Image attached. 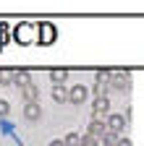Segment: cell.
Here are the masks:
<instances>
[{"instance_id": "6da1fadb", "label": "cell", "mask_w": 144, "mask_h": 146, "mask_svg": "<svg viewBox=\"0 0 144 146\" xmlns=\"http://www.w3.org/2000/svg\"><path fill=\"white\" fill-rule=\"evenodd\" d=\"M107 86L115 91H129L131 89V76L129 73H113V78H107Z\"/></svg>"}, {"instance_id": "7a4b0ae2", "label": "cell", "mask_w": 144, "mask_h": 146, "mask_svg": "<svg viewBox=\"0 0 144 146\" xmlns=\"http://www.w3.org/2000/svg\"><path fill=\"white\" fill-rule=\"evenodd\" d=\"M86 99H89V89H86V86L79 84V86H71V89H68V102H74V104H84Z\"/></svg>"}, {"instance_id": "3957f363", "label": "cell", "mask_w": 144, "mask_h": 146, "mask_svg": "<svg viewBox=\"0 0 144 146\" xmlns=\"http://www.w3.org/2000/svg\"><path fill=\"white\" fill-rule=\"evenodd\" d=\"M105 125H107V131H110V133L121 136L123 128H126V117H123V115H110V117L105 120Z\"/></svg>"}, {"instance_id": "277c9868", "label": "cell", "mask_w": 144, "mask_h": 146, "mask_svg": "<svg viewBox=\"0 0 144 146\" xmlns=\"http://www.w3.org/2000/svg\"><path fill=\"white\" fill-rule=\"evenodd\" d=\"M107 133V125H105V120H92L89 123V131H86V136H92V138H97V141H102V136Z\"/></svg>"}, {"instance_id": "5b68a950", "label": "cell", "mask_w": 144, "mask_h": 146, "mask_svg": "<svg viewBox=\"0 0 144 146\" xmlns=\"http://www.w3.org/2000/svg\"><path fill=\"white\" fill-rule=\"evenodd\" d=\"M92 110H94V120H102V115L110 110V99H94V104H92Z\"/></svg>"}, {"instance_id": "8992f818", "label": "cell", "mask_w": 144, "mask_h": 146, "mask_svg": "<svg viewBox=\"0 0 144 146\" xmlns=\"http://www.w3.org/2000/svg\"><path fill=\"white\" fill-rule=\"evenodd\" d=\"M21 94H24L26 104H34V102H37V97H40V89L34 86V84H29V86H24V89H21Z\"/></svg>"}, {"instance_id": "52a82bcc", "label": "cell", "mask_w": 144, "mask_h": 146, "mask_svg": "<svg viewBox=\"0 0 144 146\" xmlns=\"http://www.w3.org/2000/svg\"><path fill=\"white\" fill-rule=\"evenodd\" d=\"M24 117H26V120H40V117H42L40 104H37V102H34V104H26V107H24Z\"/></svg>"}, {"instance_id": "ba28073f", "label": "cell", "mask_w": 144, "mask_h": 146, "mask_svg": "<svg viewBox=\"0 0 144 146\" xmlns=\"http://www.w3.org/2000/svg\"><path fill=\"white\" fill-rule=\"evenodd\" d=\"M40 31H42V42L45 44H50L52 39H55V26H52V24H42Z\"/></svg>"}, {"instance_id": "9c48e42d", "label": "cell", "mask_w": 144, "mask_h": 146, "mask_svg": "<svg viewBox=\"0 0 144 146\" xmlns=\"http://www.w3.org/2000/svg\"><path fill=\"white\" fill-rule=\"evenodd\" d=\"M13 81L19 84L21 89H24V86H29V84H31V78H29V70H13Z\"/></svg>"}, {"instance_id": "30bf717a", "label": "cell", "mask_w": 144, "mask_h": 146, "mask_svg": "<svg viewBox=\"0 0 144 146\" xmlns=\"http://www.w3.org/2000/svg\"><path fill=\"white\" fill-rule=\"evenodd\" d=\"M52 99H55V102H68V89L55 86V89H52Z\"/></svg>"}, {"instance_id": "8fae6325", "label": "cell", "mask_w": 144, "mask_h": 146, "mask_svg": "<svg viewBox=\"0 0 144 146\" xmlns=\"http://www.w3.org/2000/svg\"><path fill=\"white\" fill-rule=\"evenodd\" d=\"M118 143H121V138H118L115 133H110V131L102 136V146H118Z\"/></svg>"}, {"instance_id": "7c38bea8", "label": "cell", "mask_w": 144, "mask_h": 146, "mask_svg": "<svg viewBox=\"0 0 144 146\" xmlns=\"http://www.w3.org/2000/svg\"><path fill=\"white\" fill-rule=\"evenodd\" d=\"M63 143H66V146H81V138H79L76 133H68V136L63 138Z\"/></svg>"}, {"instance_id": "4fadbf2b", "label": "cell", "mask_w": 144, "mask_h": 146, "mask_svg": "<svg viewBox=\"0 0 144 146\" xmlns=\"http://www.w3.org/2000/svg\"><path fill=\"white\" fill-rule=\"evenodd\" d=\"M66 76H68V73H66V70H52V73H50V78H52V81H55V84H60V86H63V81H66Z\"/></svg>"}, {"instance_id": "5bb4252c", "label": "cell", "mask_w": 144, "mask_h": 146, "mask_svg": "<svg viewBox=\"0 0 144 146\" xmlns=\"http://www.w3.org/2000/svg\"><path fill=\"white\" fill-rule=\"evenodd\" d=\"M13 81V70H0V84H11Z\"/></svg>"}, {"instance_id": "9a60e30c", "label": "cell", "mask_w": 144, "mask_h": 146, "mask_svg": "<svg viewBox=\"0 0 144 146\" xmlns=\"http://www.w3.org/2000/svg\"><path fill=\"white\" fill-rule=\"evenodd\" d=\"M81 146H100V141L92 138V136H84V138H81Z\"/></svg>"}, {"instance_id": "2e32d148", "label": "cell", "mask_w": 144, "mask_h": 146, "mask_svg": "<svg viewBox=\"0 0 144 146\" xmlns=\"http://www.w3.org/2000/svg\"><path fill=\"white\" fill-rule=\"evenodd\" d=\"M8 110H11V107H8V102H3V99H0V117H3V115H8Z\"/></svg>"}, {"instance_id": "e0dca14e", "label": "cell", "mask_w": 144, "mask_h": 146, "mask_svg": "<svg viewBox=\"0 0 144 146\" xmlns=\"http://www.w3.org/2000/svg\"><path fill=\"white\" fill-rule=\"evenodd\" d=\"M118 146H131V141H129V138H123V141H121Z\"/></svg>"}, {"instance_id": "ac0fdd59", "label": "cell", "mask_w": 144, "mask_h": 146, "mask_svg": "<svg viewBox=\"0 0 144 146\" xmlns=\"http://www.w3.org/2000/svg\"><path fill=\"white\" fill-rule=\"evenodd\" d=\"M50 146H66V143H63V141H60V138H58V141H52V143H50Z\"/></svg>"}]
</instances>
